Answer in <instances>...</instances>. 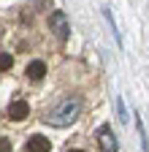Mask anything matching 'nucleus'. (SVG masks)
<instances>
[{
  "mask_svg": "<svg viewBox=\"0 0 149 152\" xmlns=\"http://www.w3.org/2000/svg\"><path fill=\"white\" fill-rule=\"evenodd\" d=\"M136 125H138V130H141V144H144V152H149V139H146V130H144L141 120H136Z\"/></svg>",
  "mask_w": 149,
  "mask_h": 152,
  "instance_id": "obj_8",
  "label": "nucleus"
},
{
  "mask_svg": "<svg viewBox=\"0 0 149 152\" xmlns=\"http://www.w3.org/2000/svg\"><path fill=\"white\" fill-rule=\"evenodd\" d=\"M117 106H119V117H122V120H127V111H125V103H122V98H117Z\"/></svg>",
  "mask_w": 149,
  "mask_h": 152,
  "instance_id": "obj_10",
  "label": "nucleus"
},
{
  "mask_svg": "<svg viewBox=\"0 0 149 152\" xmlns=\"http://www.w3.org/2000/svg\"><path fill=\"white\" fill-rule=\"evenodd\" d=\"M25 152H49V139L44 136H30L25 144Z\"/></svg>",
  "mask_w": 149,
  "mask_h": 152,
  "instance_id": "obj_5",
  "label": "nucleus"
},
{
  "mask_svg": "<svg viewBox=\"0 0 149 152\" xmlns=\"http://www.w3.org/2000/svg\"><path fill=\"white\" fill-rule=\"evenodd\" d=\"M98 144L103 152H117V139H114V133H111V125H100L98 128Z\"/></svg>",
  "mask_w": 149,
  "mask_h": 152,
  "instance_id": "obj_3",
  "label": "nucleus"
},
{
  "mask_svg": "<svg viewBox=\"0 0 149 152\" xmlns=\"http://www.w3.org/2000/svg\"><path fill=\"white\" fill-rule=\"evenodd\" d=\"M44 73H46V63H44V60H33V63L27 65V76H30L33 82L44 79Z\"/></svg>",
  "mask_w": 149,
  "mask_h": 152,
  "instance_id": "obj_6",
  "label": "nucleus"
},
{
  "mask_svg": "<svg viewBox=\"0 0 149 152\" xmlns=\"http://www.w3.org/2000/svg\"><path fill=\"white\" fill-rule=\"evenodd\" d=\"M30 114V106H27V101H14L11 106H8V111H6V117L8 120H14V122H19V120H25Z\"/></svg>",
  "mask_w": 149,
  "mask_h": 152,
  "instance_id": "obj_4",
  "label": "nucleus"
},
{
  "mask_svg": "<svg viewBox=\"0 0 149 152\" xmlns=\"http://www.w3.org/2000/svg\"><path fill=\"white\" fill-rule=\"evenodd\" d=\"M0 152H11V141L8 139H0Z\"/></svg>",
  "mask_w": 149,
  "mask_h": 152,
  "instance_id": "obj_9",
  "label": "nucleus"
},
{
  "mask_svg": "<svg viewBox=\"0 0 149 152\" xmlns=\"http://www.w3.org/2000/svg\"><path fill=\"white\" fill-rule=\"evenodd\" d=\"M79 111H81V103H79L76 98H65L63 103H57L54 109H49V111L44 114V122H49V125H54V128H65V125H71V122H76Z\"/></svg>",
  "mask_w": 149,
  "mask_h": 152,
  "instance_id": "obj_1",
  "label": "nucleus"
},
{
  "mask_svg": "<svg viewBox=\"0 0 149 152\" xmlns=\"http://www.w3.org/2000/svg\"><path fill=\"white\" fill-rule=\"evenodd\" d=\"M68 152H84V149H68Z\"/></svg>",
  "mask_w": 149,
  "mask_h": 152,
  "instance_id": "obj_11",
  "label": "nucleus"
},
{
  "mask_svg": "<svg viewBox=\"0 0 149 152\" xmlns=\"http://www.w3.org/2000/svg\"><path fill=\"white\" fill-rule=\"evenodd\" d=\"M49 27H52V33L60 38V41H65L68 38V19H65V14L63 11H52V16H49Z\"/></svg>",
  "mask_w": 149,
  "mask_h": 152,
  "instance_id": "obj_2",
  "label": "nucleus"
},
{
  "mask_svg": "<svg viewBox=\"0 0 149 152\" xmlns=\"http://www.w3.org/2000/svg\"><path fill=\"white\" fill-rule=\"evenodd\" d=\"M11 65H14V57L6 54V52H0V71H8Z\"/></svg>",
  "mask_w": 149,
  "mask_h": 152,
  "instance_id": "obj_7",
  "label": "nucleus"
}]
</instances>
